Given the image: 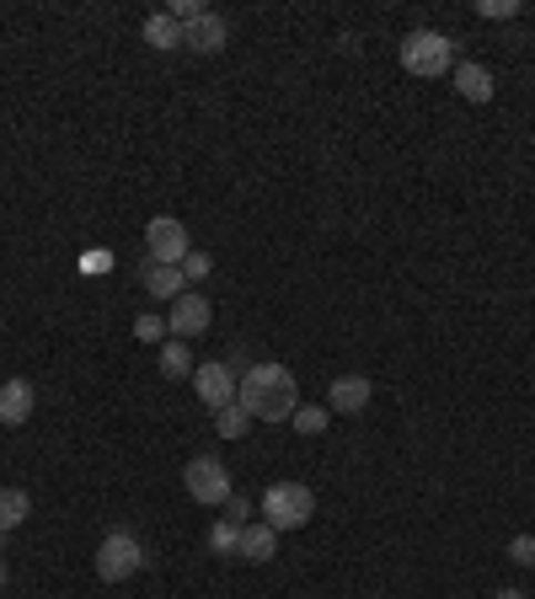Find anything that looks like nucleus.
<instances>
[{
	"label": "nucleus",
	"instance_id": "nucleus-16",
	"mask_svg": "<svg viewBox=\"0 0 535 599\" xmlns=\"http://www.w3.org/2000/svg\"><path fill=\"white\" fill-rule=\"evenodd\" d=\"M199 364H193V348L182 343V337H172V343H161V375L166 380H182V375H193Z\"/></svg>",
	"mask_w": 535,
	"mask_h": 599
},
{
	"label": "nucleus",
	"instance_id": "nucleus-7",
	"mask_svg": "<svg viewBox=\"0 0 535 599\" xmlns=\"http://www.w3.org/2000/svg\"><path fill=\"white\" fill-rule=\"evenodd\" d=\"M236 386H241V375L225 359H209V364H199V369H193V390H199V402H204V407H214V413L236 402Z\"/></svg>",
	"mask_w": 535,
	"mask_h": 599
},
{
	"label": "nucleus",
	"instance_id": "nucleus-3",
	"mask_svg": "<svg viewBox=\"0 0 535 599\" xmlns=\"http://www.w3.org/2000/svg\"><path fill=\"white\" fill-rule=\"evenodd\" d=\"M311 514H316V493H311L305 481H273L263 493V525L279 530V536L311 525Z\"/></svg>",
	"mask_w": 535,
	"mask_h": 599
},
{
	"label": "nucleus",
	"instance_id": "nucleus-15",
	"mask_svg": "<svg viewBox=\"0 0 535 599\" xmlns=\"http://www.w3.org/2000/svg\"><path fill=\"white\" fill-rule=\"evenodd\" d=\"M145 43L150 49H161V54H172V49H182V28L166 17V11H155V17H145Z\"/></svg>",
	"mask_w": 535,
	"mask_h": 599
},
{
	"label": "nucleus",
	"instance_id": "nucleus-27",
	"mask_svg": "<svg viewBox=\"0 0 535 599\" xmlns=\"http://www.w3.org/2000/svg\"><path fill=\"white\" fill-rule=\"evenodd\" d=\"M498 599H525V595L519 589H498Z\"/></svg>",
	"mask_w": 535,
	"mask_h": 599
},
{
	"label": "nucleus",
	"instance_id": "nucleus-13",
	"mask_svg": "<svg viewBox=\"0 0 535 599\" xmlns=\"http://www.w3.org/2000/svg\"><path fill=\"white\" fill-rule=\"evenodd\" d=\"M241 562H268V557H279V530H268V525H241V546H236Z\"/></svg>",
	"mask_w": 535,
	"mask_h": 599
},
{
	"label": "nucleus",
	"instance_id": "nucleus-10",
	"mask_svg": "<svg viewBox=\"0 0 535 599\" xmlns=\"http://www.w3.org/2000/svg\"><path fill=\"white\" fill-rule=\"evenodd\" d=\"M32 407H38V396H32V380L11 375V380L0 386V423H6V428H22V423L32 418Z\"/></svg>",
	"mask_w": 535,
	"mask_h": 599
},
{
	"label": "nucleus",
	"instance_id": "nucleus-19",
	"mask_svg": "<svg viewBox=\"0 0 535 599\" xmlns=\"http://www.w3.org/2000/svg\"><path fill=\"white\" fill-rule=\"evenodd\" d=\"M236 546H241V525H231V519L209 525V551H220V557H236Z\"/></svg>",
	"mask_w": 535,
	"mask_h": 599
},
{
	"label": "nucleus",
	"instance_id": "nucleus-12",
	"mask_svg": "<svg viewBox=\"0 0 535 599\" xmlns=\"http://www.w3.org/2000/svg\"><path fill=\"white\" fill-rule=\"evenodd\" d=\"M450 75H455V91H461L466 102H493V70H487V64L461 60Z\"/></svg>",
	"mask_w": 535,
	"mask_h": 599
},
{
	"label": "nucleus",
	"instance_id": "nucleus-20",
	"mask_svg": "<svg viewBox=\"0 0 535 599\" xmlns=\"http://www.w3.org/2000/svg\"><path fill=\"white\" fill-rule=\"evenodd\" d=\"M519 11H525L519 0H476V17L482 22H514Z\"/></svg>",
	"mask_w": 535,
	"mask_h": 599
},
{
	"label": "nucleus",
	"instance_id": "nucleus-24",
	"mask_svg": "<svg viewBox=\"0 0 535 599\" xmlns=\"http://www.w3.org/2000/svg\"><path fill=\"white\" fill-rule=\"evenodd\" d=\"M134 337H140V343H161V337H166V322H161V316H134Z\"/></svg>",
	"mask_w": 535,
	"mask_h": 599
},
{
	"label": "nucleus",
	"instance_id": "nucleus-1",
	"mask_svg": "<svg viewBox=\"0 0 535 599\" xmlns=\"http://www.w3.org/2000/svg\"><path fill=\"white\" fill-rule=\"evenodd\" d=\"M236 402L252 413V423H290L300 407V390H295V375L284 369V364H252L246 375H241L236 386Z\"/></svg>",
	"mask_w": 535,
	"mask_h": 599
},
{
	"label": "nucleus",
	"instance_id": "nucleus-11",
	"mask_svg": "<svg viewBox=\"0 0 535 599\" xmlns=\"http://www.w3.org/2000/svg\"><path fill=\"white\" fill-rule=\"evenodd\" d=\"M370 380H364V375H337V380H332V390H327V413H349V418H354V413H364V407H370Z\"/></svg>",
	"mask_w": 535,
	"mask_h": 599
},
{
	"label": "nucleus",
	"instance_id": "nucleus-26",
	"mask_svg": "<svg viewBox=\"0 0 535 599\" xmlns=\"http://www.w3.org/2000/svg\"><path fill=\"white\" fill-rule=\"evenodd\" d=\"M81 268H87V273H108V268H113V257L97 246V252H87V257H81Z\"/></svg>",
	"mask_w": 535,
	"mask_h": 599
},
{
	"label": "nucleus",
	"instance_id": "nucleus-22",
	"mask_svg": "<svg viewBox=\"0 0 535 599\" xmlns=\"http://www.w3.org/2000/svg\"><path fill=\"white\" fill-rule=\"evenodd\" d=\"M178 268H182V278H188V284H199V278H209V268H214V263H209V252H199V246H193Z\"/></svg>",
	"mask_w": 535,
	"mask_h": 599
},
{
	"label": "nucleus",
	"instance_id": "nucleus-21",
	"mask_svg": "<svg viewBox=\"0 0 535 599\" xmlns=\"http://www.w3.org/2000/svg\"><path fill=\"white\" fill-rule=\"evenodd\" d=\"M327 418H332L327 407H295V418L290 423H295L300 434H327Z\"/></svg>",
	"mask_w": 535,
	"mask_h": 599
},
{
	"label": "nucleus",
	"instance_id": "nucleus-28",
	"mask_svg": "<svg viewBox=\"0 0 535 599\" xmlns=\"http://www.w3.org/2000/svg\"><path fill=\"white\" fill-rule=\"evenodd\" d=\"M0 583H6V557H0Z\"/></svg>",
	"mask_w": 535,
	"mask_h": 599
},
{
	"label": "nucleus",
	"instance_id": "nucleus-18",
	"mask_svg": "<svg viewBox=\"0 0 535 599\" xmlns=\"http://www.w3.org/2000/svg\"><path fill=\"white\" fill-rule=\"evenodd\" d=\"M246 428H252V413H246L241 402H231V407L214 413V434H220V439H246Z\"/></svg>",
	"mask_w": 535,
	"mask_h": 599
},
{
	"label": "nucleus",
	"instance_id": "nucleus-17",
	"mask_svg": "<svg viewBox=\"0 0 535 599\" xmlns=\"http://www.w3.org/2000/svg\"><path fill=\"white\" fill-rule=\"evenodd\" d=\"M32 514V498L22 487H0V530H17V525H28Z\"/></svg>",
	"mask_w": 535,
	"mask_h": 599
},
{
	"label": "nucleus",
	"instance_id": "nucleus-23",
	"mask_svg": "<svg viewBox=\"0 0 535 599\" xmlns=\"http://www.w3.org/2000/svg\"><path fill=\"white\" fill-rule=\"evenodd\" d=\"M508 562H514V568H535V536L508 540Z\"/></svg>",
	"mask_w": 535,
	"mask_h": 599
},
{
	"label": "nucleus",
	"instance_id": "nucleus-8",
	"mask_svg": "<svg viewBox=\"0 0 535 599\" xmlns=\"http://www.w3.org/2000/svg\"><path fill=\"white\" fill-rule=\"evenodd\" d=\"M209 322H214L209 300L199 295V290H182V295L172 300V316H166V332H172V337H199V332H209Z\"/></svg>",
	"mask_w": 535,
	"mask_h": 599
},
{
	"label": "nucleus",
	"instance_id": "nucleus-2",
	"mask_svg": "<svg viewBox=\"0 0 535 599\" xmlns=\"http://www.w3.org/2000/svg\"><path fill=\"white\" fill-rule=\"evenodd\" d=\"M402 70L407 75H423V81L450 75L455 70V38H445V32H434V28L407 32L402 38Z\"/></svg>",
	"mask_w": 535,
	"mask_h": 599
},
{
	"label": "nucleus",
	"instance_id": "nucleus-4",
	"mask_svg": "<svg viewBox=\"0 0 535 599\" xmlns=\"http://www.w3.org/2000/svg\"><path fill=\"white\" fill-rule=\"evenodd\" d=\"M145 562H150L145 546H140V536H129V530H113V536H102V546H97V578L102 583H123V578H134Z\"/></svg>",
	"mask_w": 535,
	"mask_h": 599
},
{
	"label": "nucleus",
	"instance_id": "nucleus-6",
	"mask_svg": "<svg viewBox=\"0 0 535 599\" xmlns=\"http://www.w3.org/2000/svg\"><path fill=\"white\" fill-rule=\"evenodd\" d=\"M145 252H150V263H172V268H178L182 257L193 252L188 225H182V220H172V214H155V220L145 225Z\"/></svg>",
	"mask_w": 535,
	"mask_h": 599
},
{
	"label": "nucleus",
	"instance_id": "nucleus-14",
	"mask_svg": "<svg viewBox=\"0 0 535 599\" xmlns=\"http://www.w3.org/2000/svg\"><path fill=\"white\" fill-rule=\"evenodd\" d=\"M140 278H145V290L155 300H178L182 290H188L182 268H172V263H145V268H140Z\"/></svg>",
	"mask_w": 535,
	"mask_h": 599
},
{
	"label": "nucleus",
	"instance_id": "nucleus-25",
	"mask_svg": "<svg viewBox=\"0 0 535 599\" xmlns=\"http://www.w3.org/2000/svg\"><path fill=\"white\" fill-rule=\"evenodd\" d=\"M246 514H252V504H246L241 493H231V498H225V519H231V525H246Z\"/></svg>",
	"mask_w": 535,
	"mask_h": 599
},
{
	"label": "nucleus",
	"instance_id": "nucleus-5",
	"mask_svg": "<svg viewBox=\"0 0 535 599\" xmlns=\"http://www.w3.org/2000/svg\"><path fill=\"white\" fill-rule=\"evenodd\" d=\"M182 487H188V498L204 504V509L225 504V498L236 493V487H231V471H225V460H214V455H193V460L182 466Z\"/></svg>",
	"mask_w": 535,
	"mask_h": 599
},
{
	"label": "nucleus",
	"instance_id": "nucleus-9",
	"mask_svg": "<svg viewBox=\"0 0 535 599\" xmlns=\"http://www.w3.org/2000/svg\"><path fill=\"white\" fill-rule=\"evenodd\" d=\"M225 43H231V22L214 11H204L193 28H182V49H193V54H220Z\"/></svg>",
	"mask_w": 535,
	"mask_h": 599
}]
</instances>
